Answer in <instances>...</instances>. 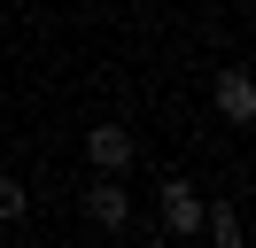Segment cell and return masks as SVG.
Instances as JSON below:
<instances>
[{"mask_svg":"<svg viewBox=\"0 0 256 248\" xmlns=\"http://www.w3.org/2000/svg\"><path fill=\"white\" fill-rule=\"evenodd\" d=\"M86 225H94V232H124L132 225V186H124V170H94V178H86Z\"/></svg>","mask_w":256,"mask_h":248,"instance_id":"cell-1","label":"cell"},{"mask_svg":"<svg viewBox=\"0 0 256 248\" xmlns=\"http://www.w3.org/2000/svg\"><path fill=\"white\" fill-rule=\"evenodd\" d=\"M24 217H32V194H24V178H16V170H0V232H16Z\"/></svg>","mask_w":256,"mask_h":248,"instance_id":"cell-6","label":"cell"},{"mask_svg":"<svg viewBox=\"0 0 256 248\" xmlns=\"http://www.w3.org/2000/svg\"><path fill=\"white\" fill-rule=\"evenodd\" d=\"M210 101H218V116H225V124H248V116H256V86H248V70H218Z\"/></svg>","mask_w":256,"mask_h":248,"instance_id":"cell-4","label":"cell"},{"mask_svg":"<svg viewBox=\"0 0 256 248\" xmlns=\"http://www.w3.org/2000/svg\"><path fill=\"white\" fill-rule=\"evenodd\" d=\"M0 16H8V0H0Z\"/></svg>","mask_w":256,"mask_h":248,"instance_id":"cell-7","label":"cell"},{"mask_svg":"<svg viewBox=\"0 0 256 248\" xmlns=\"http://www.w3.org/2000/svg\"><path fill=\"white\" fill-rule=\"evenodd\" d=\"M156 202H163V232H171V240H194V232H202V186L194 178H163Z\"/></svg>","mask_w":256,"mask_h":248,"instance_id":"cell-2","label":"cell"},{"mask_svg":"<svg viewBox=\"0 0 256 248\" xmlns=\"http://www.w3.org/2000/svg\"><path fill=\"white\" fill-rule=\"evenodd\" d=\"M132 155H140V148H132L124 124H94V132H86V163H94V170H132Z\"/></svg>","mask_w":256,"mask_h":248,"instance_id":"cell-3","label":"cell"},{"mask_svg":"<svg viewBox=\"0 0 256 248\" xmlns=\"http://www.w3.org/2000/svg\"><path fill=\"white\" fill-rule=\"evenodd\" d=\"M202 232H210V240H218V248H240V210H233V202H202Z\"/></svg>","mask_w":256,"mask_h":248,"instance_id":"cell-5","label":"cell"}]
</instances>
